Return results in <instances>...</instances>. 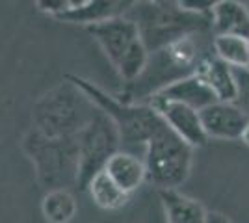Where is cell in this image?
<instances>
[{"label": "cell", "instance_id": "cell-1", "mask_svg": "<svg viewBox=\"0 0 249 223\" xmlns=\"http://www.w3.org/2000/svg\"><path fill=\"white\" fill-rule=\"evenodd\" d=\"M126 17L138 24L151 54L190 35L212 32V17L184 11L178 2H134Z\"/></svg>", "mask_w": 249, "mask_h": 223}, {"label": "cell", "instance_id": "cell-2", "mask_svg": "<svg viewBox=\"0 0 249 223\" xmlns=\"http://www.w3.org/2000/svg\"><path fill=\"white\" fill-rule=\"evenodd\" d=\"M199 35H203V34L184 37V39L173 43L158 52L151 54L143 74L126 87L124 101L138 103L142 99H147V103H149L164 87L171 86L177 80H182L186 76L197 73L201 62L207 56L214 54L203 52Z\"/></svg>", "mask_w": 249, "mask_h": 223}, {"label": "cell", "instance_id": "cell-3", "mask_svg": "<svg viewBox=\"0 0 249 223\" xmlns=\"http://www.w3.org/2000/svg\"><path fill=\"white\" fill-rule=\"evenodd\" d=\"M97 106L69 78L34 104V128L52 139L76 138L95 116Z\"/></svg>", "mask_w": 249, "mask_h": 223}, {"label": "cell", "instance_id": "cell-4", "mask_svg": "<svg viewBox=\"0 0 249 223\" xmlns=\"http://www.w3.org/2000/svg\"><path fill=\"white\" fill-rule=\"evenodd\" d=\"M67 78L78 86L95 106L114 121L123 145H147L166 127L160 114L147 103H128L124 99H117L76 74H67Z\"/></svg>", "mask_w": 249, "mask_h": 223}, {"label": "cell", "instance_id": "cell-5", "mask_svg": "<svg viewBox=\"0 0 249 223\" xmlns=\"http://www.w3.org/2000/svg\"><path fill=\"white\" fill-rule=\"evenodd\" d=\"M88 32L99 43L108 62L126 84H132L143 74L151 52L142 39L138 24L130 17L123 15L104 21L89 26Z\"/></svg>", "mask_w": 249, "mask_h": 223}, {"label": "cell", "instance_id": "cell-6", "mask_svg": "<svg viewBox=\"0 0 249 223\" xmlns=\"http://www.w3.org/2000/svg\"><path fill=\"white\" fill-rule=\"evenodd\" d=\"M22 149L32 160L37 181L47 190H62L78 182V136L52 139L32 127L22 139Z\"/></svg>", "mask_w": 249, "mask_h": 223}, {"label": "cell", "instance_id": "cell-7", "mask_svg": "<svg viewBox=\"0 0 249 223\" xmlns=\"http://www.w3.org/2000/svg\"><path fill=\"white\" fill-rule=\"evenodd\" d=\"M192 151L167 125L145 145L147 182L158 190H178L192 171Z\"/></svg>", "mask_w": 249, "mask_h": 223}, {"label": "cell", "instance_id": "cell-8", "mask_svg": "<svg viewBox=\"0 0 249 223\" xmlns=\"http://www.w3.org/2000/svg\"><path fill=\"white\" fill-rule=\"evenodd\" d=\"M121 145L123 141L114 121L97 108L88 127L78 134V190L88 191L89 182L103 173Z\"/></svg>", "mask_w": 249, "mask_h": 223}, {"label": "cell", "instance_id": "cell-9", "mask_svg": "<svg viewBox=\"0 0 249 223\" xmlns=\"http://www.w3.org/2000/svg\"><path fill=\"white\" fill-rule=\"evenodd\" d=\"M147 104L155 108L164 119L167 128H171L192 149L207 145L208 136L201 121V112L184 106V104H178V103H167V101H158V99H151Z\"/></svg>", "mask_w": 249, "mask_h": 223}, {"label": "cell", "instance_id": "cell-10", "mask_svg": "<svg viewBox=\"0 0 249 223\" xmlns=\"http://www.w3.org/2000/svg\"><path fill=\"white\" fill-rule=\"evenodd\" d=\"M201 121L208 139H240L249 117L234 103H214L201 110Z\"/></svg>", "mask_w": 249, "mask_h": 223}, {"label": "cell", "instance_id": "cell-11", "mask_svg": "<svg viewBox=\"0 0 249 223\" xmlns=\"http://www.w3.org/2000/svg\"><path fill=\"white\" fill-rule=\"evenodd\" d=\"M132 4L134 2L126 0H71V8L58 19L73 24H86V28H89L115 17H123Z\"/></svg>", "mask_w": 249, "mask_h": 223}, {"label": "cell", "instance_id": "cell-12", "mask_svg": "<svg viewBox=\"0 0 249 223\" xmlns=\"http://www.w3.org/2000/svg\"><path fill=\"white\" fill-rule=\"evenodd\" d=\"M153 99L167 101V103H178V104L194 108L197 112L205 110V108H208L214 103H218V99L212 93V89L205 84V80L197 73L173 82L171 86L164 87L162 91H158Z\"/></svg>", "mask_w": 249, "mask_h": 223}, {"label": "cell", "instance_id": "cell-13", "mask_svg": "<svg viewBox=\"0 0 249 223\" xmlns=\"http://www.w3.org/2000/svg\"><path fill=\"white\" fill-rule=\"evenodd\" d=\"M104 171L128 195H132L143 182H147L145 160L130 151H123V149L110 158Z\"/></svg>", "mask_w": 249, "mask_h": 223}, {"label": "cell", "instance_id": "cell-14", "mask_svg": "<svg viewBox=\"0 0 249 223\" xmlns=\"http://www.w3.org/2000/svg\"><path fill=\"white\" fill-rule=\"evenodd\" d=\"M197 74L205 80V84L212 89L221 103H234L236 101V80L234 69L216 58L214 54L207 56L197 69Z\"/></svg>", "mask_w": 249, "mask_h": 223}, {"label": "cell", "instance_id": "cell-15", "mask_svg": "<svg viewBox=\"0 0 249 223\" xmlns=\"http://www.w3.org/2000/svg\"><path fill=\"white\" fill-rule=\"evenodd\" d=\"M166 223H205L207 208L178 190H158Z\"/></svg>", "mask_w": 249, "mask_h": 223}, {"label": "cell", "instance_id": "cell-16", "mask_svg": "<svg viewBox=\"0 0 249 223\" xmlns=\"http://www.w3.org/2000/svg\"><path fill=\"white\" fill-rule=\"evenodd\" d=\"M249 10L246 2L219 0L212 10V35L238 34L244 22L248 21Z\"/></svg>", "mask_w": 249, "mask_h": 223}, {"label": "cell", "instance_id": "cell-17", "mask_svg": "<svg viewBox=\"0 0 249 223\" xmlns=\"http://www.w3.org/2000/svg\"><path fill=\"white\" fill-rule=\"evenodd\" d=\"M212 51H214L216 58L231 65L232 69H248L249 67V41L238 34L214 35Z\"/></svg>", "mask_w": 249, "mask_h": 223}, {"label": "cell", "instance_id": "cell-18", "mask_svg": "<svg viewBox=\"0 0 249 223\" xmlns=\"http://www.w3.org/2000/svg\"><path fill=\"white\" fill-rule=\"evenodd\" d=\"M88 193H89L91 201H93L99 208H103V210H119V208H123L124 205L128 203V199H130V195H128L126 191L121 190V188L110 179V175H108L106 171L99 173L93 181L89 182Z\"/></svg>", "mask_w": 249, "mask_h": 223}, {"label": "cell", "instance_id": "cell-19", "mask_svg": "<svg viewBox=\"0 0 249 223\" xmlns=\"http://www.w3.org/2000/svg\"><path fill=\"white\" fill-rule=\"evenodd\" d=\"M41 212L49 223H69L78 212V203L69 190H51L41 201Z\"/></svg>", "mask_w": 249, "mask_h": 223}, {"label": "cell", "instance_id": "cell-20", "mask_svg": "<svg viewBox=\"0 0 249 223\" xmlns=\"http://www.w3.org/2000/svg\"><path fill=\"white\" fill-rule=\"evenodd\" d=\"M236 101L234 104L249 117V69H234Z\"/></svg>", "mask_w": 249, "mask_h": 223}, {"label": "cell", "instance_id": "cell-21", "mask_svg": "<svg viewBox=\"0 0 249 223\" xmlns=\"http://www.w3.org/2000/svg\"><path fill=\"white\" fill-rule=\"evenodd\" d=\"M178 6L190 13L212 17V10H214L216 2L214 0H178Z\"/></svg>", "mask_w": 249, "mask_h": 223}, {"label": "cell", "instance_id": "cell-22", "mask_svg": "<svg viewBox=\"0 0 249 223\" xmlns=\"http://www.w3.org/2000/svg\"><path fill=\"white\" fill-rule=\"evenodd\" d=\"M205 223H232V222L229 220L225 214H221V212H208L207 222H205Z\"/></svg>", "mask_w": 249, "mask_h": 223}, {"label": "cell", "instance_id": "cell-23", "mask_svg": "<svg viewBox=\"0 0 249 223\" xmlns=\"http://www.w3.org/2000/svg\"><path fill=\"white\" fill-rule=\"evenodd\" d=\"M240 139H242V141L249 147V123H248V127H246V130H244V134H242V138Z\"/></svg>", "mask_w": 249, "mask_h": 223}]
</instances>
